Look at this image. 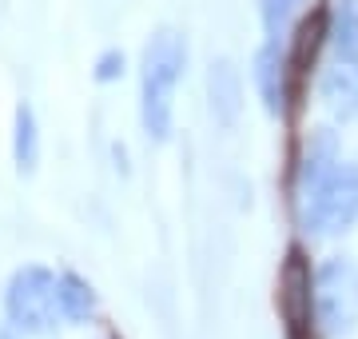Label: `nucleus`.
<instances>
[{
  "instance_id": "nucleus-5",
  "label": "nucleus",
  "mask_w": 358,
  "mask_h": 339,
  "mask_svg": "<svg viewBox=\"0 0 358 339\" xmlns=\"http://www.w3.org/2000/svg\"><path fill=\"white\" fill-rule=\"evenodd\" d=\"M279 315L291 339H303L310 331V324L319 319L315 315V272H310V260L303 256V248H291L287 260H282L279 272Z\"/></svg>"
},
{
  "instance_id": "nucleus-3",
  "label": "nucleus",
  "mask_w": 358,
  "mask_h": 339,
  "mask_svg": "<svg viewBox=\"0 0 358 339\" xmlns=\"http://www.w3.org/2000/svg\"><path fill=\"white\" fill-rule=\"evenodd\" d=\"M4 315L16 331L24 335H44L56 324V275L48 268H20V272L8 279V291H4Z\"/></svg>"
},
{
  "instance_id": "nucleus-11",
  "label": "nucleus",
  "mask_w": 358,
  "mask_h": 339,
  "mask_svg": "<svg viewBox=\"0 0 358 339\" xmlns=\"http://www.w3.org/2000/svg\"><path fill=\"white\" fill-rule=\"evenodd\" d=\"M322 36H331V32H327V13L307 16L303 25L294 28V48H291V56H287V72H291V76H307L310 72Z\"/></svg>"
},
{
  "instance_id": "nucleus-6",
  "label": "nucleus",
  "mask_w": 358,
  "mask_h": 339,
  "mask_svg": "<svg viewBox=\"0 0 358 339\" xmlns=\"http://www.w3.org/2000/svg\"><path fill=\"white\" fill-rule=\"evenodd\" d=\"M319 100L334 120L358 116V60H338L319 76Z\"/></svg>"
},
{
  "instance_id": "nucleus-15",
  "label": "nucleus",
  "mask_w": 358,
  "mask_h": 339,
  "mask_svg": "<svg viewBox=\"0 0 358 339\" xmlns=\"http://www.w3.org/2000/svg\"><path fill=\"white\" fill-rule=\"evenodd\" d=\"M120 72H124V53H103L100 60H96V80H100V84H108V80H115L120 76Z\"/></svg>"
},
{
  "instance_id": "nucleus-2",
  "label": "nucleus",
  "mask_w": 358,
  "mask_h": 339,
  "mask_svg": "<svg viewBox=\"0 0 358 339\" xmlns=\"http://www.w3.org/2000/svg\"><path fill=\"white\" fill-rule=\"evenodd\" d=\"M355 220H358V164H338L310 196H303V228L310 235H338Z\"/></svg>"
},
{
  "instance_id": "nucleus-8",
  "label": "nucleus",
  "mask_w": 358,
  "mask_h": 339,
  "mask_svg": "<svg viewBox=\"0 0 358 339\" xmlns=\"http://www.w3.org/2000/svg\"><path fill=\"white\" fill-rule=\"evenodd\" d=\"M255 84L263 96V108L271 116L282 112V96H287V56H279V44H263L255 56Z\"/></svg>"
},
{
  "instance_id": "nucleus-1",
  "label": "nucleus",
  "mask_w": 358,
  "mask_h": 339,
  "mask_svg": "<svg viewBox=\"0 0 358 339\" xmlns=\"http://www.w3.org/2000/svg\"><path fill=\"white\" fill-rule=\"evenodd\" d=\"M187 64V44L176 28H155L143 44L140 60V120L152 140L171 136V112H176V84Z\"/></svg>"
},
{
  "instance_id": "nucleus-12",
  "label": "nucleus",
  "mask_w": 358,
  "mask_h": 339,
  "mask_svg": "<svg viewBox=\"0 0 358 339\" xmlns=\"http://www.w3.org/2000/svg\"><path fill=\"white\" fill-rule=\"evenodd\" d=\"M13 160L24 176L36 172L40 164V128H36V112L28 104H16V116H13Z\"/></svg>"
},
{
  "instance_id": "nucleus-16",
  "label": "nucleus",
  "mask_w": 358,
  "mask_h": 339,
  "mask_svg": "<svg viewBox=\"0 0 358 339\" xmlns=\"http://www.w3.org/2000/svg\"><path fill=\"white\" fill-rule=\"evenodd\" d=\"M0 339H13V335H8V331H4V327H0Z\"/></svg>"
},
{
  "instance_id": "nucleus-9",
  "label": "nucleus",
  "mask_w": 358,
  "mask_h": 339,
  "mask_svg": "<svg viewBox=\"0 0 358 339\" xmlns=\"http://www.w3.org/2000/svg\"><path fill=\"white\" fill-rule=\"evenodd\" d=\"M338 168V140H334V132H319L315 140H310L307 156H303V172H299V196H310L315 188H319L331 172Z\"/></svg>"
},
{
  "instance_id": "nucleus-13",
  "label": "nucleus",
  "mask_w": 358,
  "mask_h": 339,
  "mask_svg": "<svg viewBox=\"0 0 358 339\" xmlns=\"http://www.w3.org/2000/svg\"><path fill=\"white\" fill-rule=\"evenodd\" d=\"M303 8H307V0H263V4H259L271 44H282V40H287V32H291L294 20L303 16Z\"/></svg>"
},
{
  "instance_id": "nucleus-10",
  "label": "nucleus",
  "mask_w": 358,
  "mask_h": 339,
  "mask_svg": "<svg viewBox=\"0 0 358 339\" xmlns=\"http://www.w3.org/2000/svg\"><path fill=\"white\" fill-rule=\"evenodd\" d=\"M56 307H60V315L68 324H88L96 315V291H92V284L84 275L64 272L56 279Z\"/></svg>"
},
{
  "instance_id": "nucleus-4",
  "label": "nucleus",
  "mask_w": 358,
  "mask_h": 339,
  "mask_svg": "<svg viewBox=\"0 0 358 339\" xmlns=\"http://www.w3.org/2000/svg\"><path fill=\"white\" fill-rule=\"evenodd\" d=\"M315 315L331 335L358 327V268L350 260L334 256L315 272Z\"/></svg>"
},
{
  "instance_id": "nucleus-7",
  "label": "nucleus",
  "mask_w": 358,
  "mask_h": 339,
  "mask_svg": "<svg viewBox=\"0 0 358 339\" xmlns=\"http://www.w3.org/2000/svg\"><path fill=\"white\" fill-rule=\"evenodd\" d=\"M207 92H211V112H215L219 124H235V120H239V108H243V80H239V68L231 64V60H211Z\"/></svg>"
},
{
  "instance_id": "nucleus-14",
  "label": "nucleus",
  "mask_w": 358,
  "mask_h": 339,
  "mask_svg": "<svg viewBox=\"0 0 358 339\" xmlns=\"http://www.w3.org/2000/svg\"><path fill=\"white\" fill-rule=\"evenodd\" d=\"M331 44L338 60H358V0H343L334 13Z\"/></svg>"
}]
</instances>
